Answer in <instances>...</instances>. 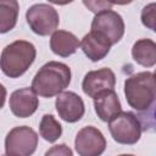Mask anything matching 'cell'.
I'll return each mask as SVG.
<instances>
[{
	"mask_svg": "<svg viewBox=\"0 0 156 156\" xmlns=\"http://www.w3.org/2000/svg\"><path fill=\"white\" fill-rule=\"evenodd\" d=\"M37 95L38 94L33 90L32 87L15 90L9 99V105L12 115L18 118H27L32 116L39 106V99Z\"/></svg>",
	"mask_w": 156,
	"mask_h": 156,
	"instance_id": "8fae6325",
	"label": "cell"
},
{
	"mask_svg": "<svg viewBox=\"0 0 156 156\" xmlns=\"http://www.w3.org/2000/svg\"><path fill=\"white\" fill-rule=\"evenodd\" d=\"M141 123L139 118L129 111H124L115 116L108 122V130L115 141L123 145H133L141 136Z\"/></svg>",
	"mask_w": 156,
	"mask_h": 156,
	"instance_id": "277c9868",
	"label": "cell"
},
{
	"mask_svg": "<svg viewBox=\"0 0 156 156\" xmlns=\"http://www.w3.org/2000/svg\"><path fill=\"white\" fill-rule=\"evenodd\" d=\"M90 30L102 35L111 43V45H115L124 34V21L118 12L107 9L95 13Z\"/></svg>",
	"mask_w": 156,
	"mask_h": 156,
	"instance_id": "52a82bcc",
	"label": "cell"
},
{
	"mask_svg": "<svg viewBox=\"0 0 156 156\" xmlns=\"http://www.w3.org/2000/svg\"><path fill=\"white\" fill-rule=\"evenodd\" d=\"M38 146V134L28 126L12 128L5 138L7 156H32Z\"/></svg>",
	"mask_w": 156,
	"mask_h": 156,
	"instance_id": "8992f818",
	"label": "cell"
},
{
	"mask_svg": "<svg viewBox=\"0 0 156 156\" xmlns=\"http://www.w3.org/2000/svg\"><path fill=\"white\" fill-rule=\"evenodd\" d=\"M124 95L128 105L136 111H147L156 100V77L145 71L132 74L124 80Z\"/></svg>",
	"mask_w": 156,
	"mask_h": 156,
	"instance_id": "7a4b0ae2",
	"label": "cell"
},
{
	"mask_svg": "<svg viewBox=\"0 0 156 156\" xmlns=\"http://www.w3.org/2000/svg\"><path fill=\"white\" fill-rule=\"evenodd\" d=\"M111 46V43L106 38L91 30L85 34L80 41V48L84 55L93 62H98L107 56Z\"/></svg>",
	"mask_w": 156,
	"mask_h": 156,
	"instance_id": "4fadbf2b",
	"label": "cell"
},
{
	"mask_svg": "<svg viewBox=\"0 0 156 156\" xmlns=\"http://www.w3.org/2000/svg\"><path fill=\"white\" fill-rule=\"evenodd\" d=\"M44 156H73V152L71 150V147L66 144H58V145H54L51 146Z\"/></svg>",
	"mask_w": 156,
	"mask_h": 156,
	"instance_id": "d6986e66",
	"label": "cell"
},
{
	"mask_svg": "<svg viewBox=\"0 0 156 156\" xmlns=\"http://www.w3.org/2000/svg\"><path fill=\"white\" fill-rule=\"evenodd\" d=\"M18 2L16 0L0 1V33H7L15 28L18 17Z\"/></svg>",
	"mask_w": 156,
	"mask_h": 156,
	"instance_id": "2e32d148",
	"label": "cell"
},
{
	"mask_svg": "<svg viewBox=\"0 0 156 156\" xmlns=\"http://www.w3.org/2000/svg\"><path fill=\"white\" fill-rule=\"evenodd\" d=\"M133 60L144 67H152L156 65V43L149 38L136 40L132 48Z\"/></svg>",
	"mask_w": 156,
	"mask_h": 156,
	"instance_id": "9a60e30c",
	"label": "cell"
},
{
	"mask_svg": "<svg viewBox=\"0 0 156 156\" xmlns=\"http://www.w3.org/2000/svg\"><path fill=\"white\" fill-rule=\"evenodd\" d=\"M55 107L61 119L68 123L78 122L85 112L83 99L73 91H63L57 95Z\"/></svg>",
	"mask_w": 156,
	"mask_h": 156,
	"instance_id": "30bf717a",
	"label": "cell"
},
{
	"mask_svg": "<svg viewBox=\"0 0 156 156\" xmlns=\"http://www.w3.org/2000/svg\"><path fill=\"white\" fill-rule=\"evenodd\" d=\"M84 5L88 6L95 13H98L100 11H104V10H107L112 6L111 2H87V1H84Z\"/></svg>",
	"mask_w": 156,
	"mask_h": 156,
	"instance_id": "44dd1931",
	"label": "cell"
},
{
	"mask_svg": "<svg viewBox=\"0 0 156 156\" xmlns=\"http://www.w3.org/2000/svg\"><path fill=\"white\" fill-rule=\"evenodd\" d=\"M39 134L44 140L49 143H55L62 134V126L52 115L46 113L41 117L39 124Z\"/></svg>",
	"mask_w": 156,
	"mask_h": 156,
	"instance_id": "e0dca14e",
	"label": "cell"
},
{
	"mask_svg": "<svg viewBox=\"0 0 156 156\" xmlns=\"http://www.w3.org/2000/svg\"><path fill=\"white\" fill-rule=\"evenodd\" d=\"M71 68L58 61H49L43 65L32 80L33 90L41 98L60 95L71 83Z\"/></svg>",
	"mask_w": 156,
	"mask_h": 156,
	"instance_id": "6da1fadb",
	"label": "cell"
},
{
	"mask_svg": "<svg viewBox=\"0 0 156 156\" xmlns=\"http://www.w3.org/2000/svg\"><path fill=\"white\" fill-rule=\"evenodd\" d=\"M94 108L102 122H110L122 112V105L115 90H106L99 94L94 99Z\"/></svg>",
	"mask_w": 156,
	"mask_h": 156,
	"instance_id": "7c38bea8",
	"label": "cell"
},
{
	"mask_svg": "<svg viewBox=\"0 0 156 156\" xmlns=\"http://www.w3.org/2000/svg\"><path fill=\"white\" fill-rule=\"evenodd\" d=\"M2 156H7V155H6V154H5V155H2Z\"/></svg>",
	"mask_w": 156,
	"mask_h": 156,
	"instance_id": "cb8c5ba5",
	"label": "cell"
},
{
	"mask_svg": "<svg viewBox=\"0 0 156 156\" xmlns=\"http://www.w3.org/2000/svg\"><path fill=\"white\" fill-rule=\"evenodd\" d=\"M118 156H134L132 154H122V155H118Z\"/></svg>",
	"mask_w": 156,
	"mask_h": 156,
	"instance_id": "7402d4cb",
	"label": "cell"
},
{
	"mask_svg": "<svg viewBox=\"0 0 156 156\" xmlns=\"http://www.w3.org/2000/svg\"><path fill=\"white\" fill-rule=\"evenodd\" d=\"M74 147L79 156H101L106 149V139L96 127L87 126L78 130Z\"/></svg>",
	"mask_w": 156,
	"mask_h": 156,
	"instance_id": "ba28073f",
	"label": "cell"
},
{
	"mask_svg": "<svg viewBox=\"0 0 156 156\" xmlns=\"http://www.w3.org/2000/svg\"><path fill=\"white\" fill-rule=\"evenodd\" d=\"M154 74H155V77H156V69H155V73H154Z\"/></svg>",
	"mask_w": 156,
	"mask_h": 156,
	"instance_id": "603a6c76",
	"label": "cell"
},
{
	"mask_svg": "<svg viewBox=\"0 0 156 156\" xmlns=\"http://www.w3.org/2000/svg\"><path fill=\"white\" fill-rule=\"evenodd\" d=\"M116 85V76L111 68L102 67L96 71H89L82 82V89L85 95L95 99L106 90H113Z\"/></svg>",
	"mask_w": 156,
	"mask_h": 156,
	"instance_id": "9c48e42d",
	"label": "cell"
},
{
	"mask_svg": "<svg viewBox=\"0 0 156 156\" xmlns=\"http://www.w3.org/2000/svg\"><path fill=\"white\" fill-rule=\"evenodd\" d=\"M26 20L32 32L40 37L55 33L60 23L57 10L49 4L32 5L26 12Z\"/></svg>",
	"mask_w": 156,
	"mask_h": 156,
	"instance_id": "5b68a950",
	"label": "cell"
},
{
	"mask_svg": "<svg viewBox=\"0 0 156 156\" xmlns=\"http://www.w3.org/2000/svg\"><path fill=\"white\" fill-rule=\"evenodd\" d=\"M80 45L78 38L68 30H56L51 34L50 38V49L51 51L61 57H68L73 55L78 46Z\"/></svg>",
	"mask_w": 156,
	"mask_h": 156,
	"instance_id": "5bb4252c",
	"label": "cell"
},
{
	"mask_svg": "<svg viewBox=\"0 0 156 156\" xmlns=\"http://www.w3.org/2000/svg\"><path fill=\"white\" fill-rule=\"evenodd\" d=\"M141 23L156 33V2L147 4L141 10Z\"/></svg>",
	"mask_w": 156,
	"mask_h": 156,
	"instance_id": "ac0fdd59",
	"label": "cell"
},
{
	"mask_svg": "<svg viewBox=\"0 0 156 156\" xmlns=\"http://www.w3.org/2000/svg\"><path fill=\"white\" fill-rule=\"evenodd\" d=\"M151 107H152V110L147 115L144 116V119H145V123L147 126V129L156 130V102Z\"/></svg>",
	"mask_w": 156,
	"mask_h": 156,
	"instance_id": "ffe728a7",
	"label": "cell"
},
{
	"mask_svg": "<svg viewBox=\"0 0 156 156\" xmlns=\"http://www.w3.org/2000/svg\"><path fill=\"white\" fill-rule=\"evenodd\" d=\"M37 56L35 46L27 40H15L1 51L0 66L5 76L18 78L33 65Z\"/></svg>",
	"mask_w": 156,
	"mask_h": 156,
	"instance_id": "3957f363",
	"label": "cell"
}]
</instances>
